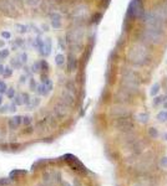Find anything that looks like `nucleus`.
Masks as SVG:
<instances>
[{"mask_svg":"<svg viewBox=\"0 0 167 186\" xmlns=\"http://www.w3.org/2000/svg\"><path fill=\"white\" fill-rule=\"evenodd\" d=\"M112 125L121 133L132 132L133 126H135L130 117H119V118H116V119L114 121V123H112Z\"/></svg>","mask_w":167,"mask_h":186,"instance_id":"nucleus-1","label":"nucleus"},{"mask_svg":"<svg viewBox=\"0 0 167 186\" xmlns=\"http://www.w3.org/2000/svg\"><path fill=\"white\" fill-rule=\"evenodd\" d=\"M145 9L141 0H132L127 7V16L132 19H138L141 16H144Z\"/></svg>","mask_w":167,"mask_h":186,"instance_id":"nucleus-2","label":"nucleus"},{"mask_svg":"<svg viewBox=\"0 0 167 186\" xmlns=\"http://www.w3.org/2000/svg\"><path fill=\"white\" fill-rule=\"evenodd\" d=\"M0 13L8 16V18H15V16H18L16 6L10 0H0Z\"/></svg>","mask_w":167,"mask_h":186,"instance_id":"nucleus-3","label":"nucleus"},{"mask_svg":"<svg viewBox=\"0 0 167 186\" xmlns=\"http://www.w3.org/2000/svg\"><path fill=\"white\" fill-rule=\"evenodd\" d=\"M69 108H70L69 106H66L65 103L61 102V100H59L57 103L54 104L51 112L54 113V115L56 117L57 121H62L69 115Z\"/></svg>","mask_w":167,"mask_h":186,"instance_id":"nucleus-4","label":"nucleus"},{"mask_svg":"<svg viewBox=\"0 0 167 186\" xmlns=\"http://www.w3.org/2000/svg\"><path fill=\"white\" fill-rule=\"evenodd\" d=\"M21 124H23V115H15L8 119V128L11 132L18 130Z\"/></svg>","mask_w":167,"mask_h":186,"instance_id":"nucleus-5","label":"nucleus"},{"mask_svg":"<svg viewBox=\"0 0 167 186\" xmlns=\"http://www.w3.org/2000/svg\"><path fill=\"white\" fill-rule=\"evenodd\" d=\"M59 100H61V102L65 103L66 106L71 107L74 104V102H75V93H72V92H70L68 89H62L61 97H60Z\"/></svg>","mask_w":167,"mask_h":186,"instance_id":"nucleus-6","label":"nucleus"},{"mask_svg":"<svg viewBox=\"0 0 167 186\" xmlns=\"http://www.w3.org/2000/svg\"><path fill=\"white\" fill-rule=\"evenodd\" d=\"M111 115L115 117V118H119V117H129L130 115V111L126 108V107H123V106H116L111 109Z\"/></svg>","mask_w":167,"mask_h":186,"instance_id":"nucleus-7","label":"nucleus"},{"mask_svg":"<svg viewBox=\"0 0 167 186\" xmlns=\"http://www.w3.org/2000/svg\"><path fill=\"white\" fill-rule=\"evenodd\" d=\"M135 186H155V181L152 180L151 176H148L147 174H144V175H140Z\"/></svg>","mask_w":167,"mask_h":186,"instance_id":"nucleus-8","label":"nucleus"},{"mask_svg":"<svg viewBox=\"0 0 167 186\" xmlns=\"http://www.w3.org/2000/svg\"><path fill=\"white\" fill-rule=\"evenodd\" d=\"M50 129V125L47 124V122L44 119H40V121H38L36 123H35V132L36 133H39V134H43V133H46V132H49Z\"/></svg>","mask_w":167,"mask_h":186,"instance_id":"nucleus-9","label":"nucleus"},{"mask_svg":"<svg viewBox=\"0 0 167 186\" xmlns=\"http://www.w3.org/2000/svg\"><path fill=\"white\" fill-rule=\"evenodd\" d=\"M130 93H129V89H121L117 94H116V102L119 103H126V102H130Z\"/></svg>","mask_w":167,"mask_h":186,"instance_id":"nucleus-10","label":"nucleus"},{"mask_svg":"<svg viewBox=\"0 0 167 186\" xmlns=\"http://www.w3.org/2000/svg\"><path fill=\"white\" fill-rule=\"evenodd\" d=\"M76 68H77V60H76V56H75L72 52H70L69 56H68V71H69V72H74Z\"/></svg>","mask_w":167,"mask_h":186,"instance_id":"nucleus-11","label":"nucleus"},{"mask_svg":"<svg viewBox=\"0 0 167 186\" xmlns=\"http://www.w3.org/2000/svg\"><path fill=\"white\" fill-rule=\"evenodd\" d=\"M51 25H53V28L55 30L61 28V16L57 13H53L51 14Z\"/></svg>","mask_w":167,"mask_h":186,"instance_id":"nucleus-12","label":"nucleus"},{"mask_svg":"<svg viewBox=\"0 0 167 186\" xmlns=\"http://www.w3.org/2000/svg\"><path fill=\"white\" fill-rule=\"evenodd\" d=\"M43 182L47 186H51V184L54 182V171H45L43 174Z\"/></svg>","mask_w":167,"mask_h":186,"instance_id":"nucleus-13","label":"nucleus"},{"mask_svg":"<svg viewBox=\"0 0 167 186\" xmlns=\"http://www.w3.org/2000/svg\"><path fill=\"white\" fill-rule=\"evenodd\" d=\"M25 5H28L30 7H38L41 5V3H43V0H23Z\"/></svg>","mask_w":167,"mask_h":186,"instance_id":"nucleus-14","label":"nucleus"},{"mask_svg":"<svg viewBox=\"0 0 167 186\" xmlns=\"http://www.w3.org/2000/svg\"><path fill=\"white\" fill-rule=\"evenodd\" d=\"M32 121H34V118H32V115H30V114L23 115V125H24V126L31 125V124H32Z\"/></svg>","mask_w":167,"mask_h":186,"instance_id":"nucleus-15","label":"nucleus"},{"mask_svg":"<svg viewBox=\"0 0 167 186\" xmlns=\"http://www.w3.org/2000/svg\"><path fill=\"white\" fill-rule=\"evenodd\" d=\"M34 132H35V125H32V124L24 126V129H23V134H25V135H31Z\"/></svg>","mask_w":167,"mask_h":186,"instance_id":"nucleus-16","label":"nucleus"},{"mask_svg":"<svg viewBox=\"0 0 167 186\" xmlns=\"http://www.w3.org/2000/svg\"><path fill=\"white\" fill-rule=\"evenodd\" d=\"M137 121H138L140 123H142V124L147 123V122H148V114H146V113H140V114H137Z\"/></svg>","mask_w":167,"mask_h":186,"instance_id":"nucleus-17","label":"nucleus"},{"mask_svg":"<svg viewBox=\"0 0 167 186\" xmlns=\"http://www.w3.org/2000/svg\"><path fill=\"white\" fill-rule=\"evenodd\" d=\"M160 92V84L158 83H155L153 86H152V88H151V91H150V94H151L152 97H156V94Z\"/></svg>","mask_w":167,"mask_h":186,"instance_id":"nucleus-18","label":"nucleus"},{"mask_svg":"<svg viewBox=\"0 0 167 186\" xmlns=\"http://www.w3.org/2000/svg\"><path fill=\"white\" fill-rule=\"evenodd\" d=\"M25 174H26V171H25V170H14V171L10 173V177L18 179V177H19L20 175H25Z\"/></svg>","mask_w":167,"mask_h":186,"instance_id":"nucleus-19","label":"nucleus"},{"mask_svg":"<svg viewBox=\"0 0 167 186\" xmlns=\"http://www.w3.org/2000/svg\"><path fill=\"white\" fill-rule=\"evenodd\" d=\"M55 63L59 66V67H62L64 63H65V57L62 55H57L56 56V60H55Z\"/></svg>","mask_w":167,"mask_h":186,"instance_id":"nucleus-20","label":"nucleus"},{"mask_svg":"<svg viewBox=\"0 0 167 186\" xmlns=\"http://www.w3.org/2000/svg\"><path fill=\"white\" fill-rule=\"evenodd\" d=\"M157 119L160 121V122H167V111H162V112H160L158 113V115H157Z\"/></svg>","mask_w":167,"mask_h":186,"instance_id":"nucleus-21","label":"nucleus"},{"mask_svg":"<svg viewBox=\"0 0 167 186\" xmlns=\"http://www.w3.org/2000/svg\"><path fill=\"white\" fill-rule=\"evenodd\" d=\"M40 103H41V99H40V98H32V99H31V103H30V106H29V108H38V107L40 106Z\"/></svg>","mask_w":167,"mask_h":186,"instance_id":"nucleus-22","label":"nucleus"},{"mask_svg":"<svg viewBox=\"0 0 167 186\" xmlns=\"http://www.w3.org/2000/svg\"><path fill=\"white\" fill-rule=\"evenodd\" d=\"M10 185H11L10 177H3V179H0V186H10Z\"/></svg>","mask_w":167,"mask_h":186,"instance_id":"nucleus-23","label":"nucleus"},{"mask_svg":"<svg viewBox=\"0 0 167 186\" xmlns=\"http://www.w3.org/2000/svg\"><path fill=\"white\" fill-rule=\"evenodd\" d=\"M148 135H150L151 138L156 139V138H157L160 134H158V130H157L156 128H150V129H148Z\"/></svg>","mask_w":167,"mask_h":186,"instance_id":"nucleus-24","label":"nucleus"},{"mask_svg":"<svg viewBox=\"0 0 167 186\" xmlns=\"http://www.w3.org/2000/svg\"><path fill=\"white\" fill-rule=\"evenodd\" d=\"M5 139H6V132L3 126L0 125V143H3Z\"/></svg>","mask_w":167,"mask_h":186,"instance_id":"nucleus-25","label":"nucleus"},{"mask_svg":"<svg viewBox=\"0 0 167 186\" xmlns=\"http://www.w3.org/2000/svg\"><path fill=\"white\" fill-rule=\"evenodd\" d=\"M54 181L55 182H60L61 181V174L59 171H55V170H54Z\"/></svg>","mask_w":167,"mask_h":186,"instance_id":"nucleus-26","label":"nucleus"},{"mask_svg":"<svg viewBox=\"0 0 167 186\" xmlns=\"http://www.w3.org/2000/svg\"><path fill=\"white\" fill-rule=\"evenodd\" d=\"M15 28H16V29H19V30H18L19 33L26 32V26H24V25H19V24H18V25H15Z\"/></svg>","mask_w":167,"mask_h":186,"instance_id":"nucleus-27","label":"nucleus"},{"mask_svg":"<svg viewBox=\"0 0 167 186\" xmlns=\"http://www.w3.org/2000/svg\"><path fill=\"white\" fill-rule=\"evenodd\" d=\"M10 1H11L15 6H18V7H23V6H24V1H23V0H10Z\"/></svg>","mask_w":167,"mask_h":186,"instance_id":"nucleus-28","label":"nucleus"},{"mask_svg":"<svg viewBox=\"0 0 167 186\" xmlns=\"http://www.w3.org/2000/svg\"><path fill=\"white\" fill-rule=\"evenodd\" d=\"M11 70L10 68H6V70H4V73H3V77L4 78H9L10 77V76H11Z\"/></svg>","mask_w":167,"mask_h":186,"instance_id":"nucleus-29","label":"nucleus"},{"mask_svg":"<svg viewBox=\"0 0 167 186\" xmlns=\"http://www.w3.org/2000/svg\"><path fill=\"white\" fill-rule=\"evenodd\" d=\"M160 165H161V167H167V156L161 158V160H160Z\"/></svg>","mask_w":167,"mask_h":186,"instance_id":"nucleus-30","label":"nucleus"},{"mask_svg":"<svg viewBox=\"0 0 167 186\" xmlns=\"http://www.w3.org/2000/svg\"><path fill=\"white\" fill-rule=\"evenodd\" d=\"M162 100H163L162 97H155V99H153V104H155V106L161 104V103H162Z\"/></svg>","mask_w":167,"mask_h":186,"instance_id":"nucleus-31","label":"nucleus"},{"mask_svg":"<svg viewBox=\"0 0 167 186\" xmlns=\"http://www.w3.org/2000/svg\"><path fill=\"white\" fill-rule=\"evenodd\" d=\"M6 92V86H5V83L0 81V93H4Z\"/></svg>","mask_w":167,"mask_h":186,"instance_id":"nucleus-32","label":"nucleus"},{"mask_svg":"<svg viewBox=\"0 0 167 186\" xmlns=\"http://www.w3.org/2000/svg\"><path fill=\"white\" fill-rule=\"evenodd\" d=\"M8 108H9V106H4V107L0 108V114H2V113H8V112H10Z\"/></svg>","mask_w":167,"mask_h":186,"instance_id":"nucleus-33","label":"nucleus"},{"mask_svg":"<svg viewBox=\"0 0 167 186\" xmlns=\"http://www.w3.org/2000/svg\"><path fill=\"white\" fill-rule=\"evenodd\" d=\"M59 47L61 50H65V41H64V39H59Z\"/></svg>","mask_w":167,"mask_h":186,"instance_id":"nucleus-34","label":"nucleus"},{"mask_svg":"<svg viewBox=\"0 0 167 186\" xmlns=\"http://www.w3.org/2000/svg\"><path fill=\"white\" fill-rule=\"evenodd\" d=\"M14 93H15L14 89H13V88H9V91L6 92V94H8V97H10V98H11V97L14 96Z\"/></svg>","mask_w":167,"mask_h":186,"instance_id":"nucleus-35","label":"nucleus"},{"mask_svg":"<svg viewBox=\"0 0 167 186\" xmlns=\"http://www.w3.org/2000/svg\"><path fill=\"white\" fill-rule=\"evenodd\" d=\"M9 56V51H0V57H8Z\"/></svg>","mask_w":167,"mask_h":186,"instance_id":"nucleus-36","label":"nucleus"},{"mask_svg":"<svg viewBox=\"0 0 167 186\" xmlns=\"http://www.w3.org/2000/svg\"><path fill=\"white\" fill-rule=\"evenodd\" d=\"M13 65H14V67H16V68H18V67H20V63H19V61H18V58H14V60H13Z\"/></svg>","mask_w":167,"mask_h":186,"instance_id":"nucleus-37","label":"nucleus"},{"mask_svg":"<svg viewBox=\"0 0 167 186\" xmlns=\"http://www.w3.org/2000/svg\"><path fill=\"white\" fill-rule=\"evenodd\" d=\"M9 138H10V140H11V141H13V140H14V141H16V139H18V135L11 133V134L9 135Z\"/></svg>","mask_w":167,"mask_h":186,"instance_id":"nucleus-38","label":"nucleus"},{"mask_svg":"<svg viewBox=\"0 0 167 186\" xmlns=\"http://www.w3.org/2000/svg\"><path fill=\"white\" fill-rule=\"evenodd\" d=\"M3 36H4L5 39H9V37H10V33H9V32H3Z\"/></svg>","mask_w":167,"mask_h":186,"instance_id":"nucleus-39","label":"nucleus"},{"mask_svg":"<svg viewBox=\"0 0 167 186\" xmlns=\"http://www.w3.org/2000/svg\"><path fill=\"white\" fill-rule=\"evenodd\" d=\"M61 185H62V186H71V185H70L69 182H66V181H64V182H62Z\"/></svg>","mask_w":167,"mask_h":186,"instance_id":"nucleus-40","label":"nucleus"},{"mask_svg":"<svg viewBox=\"0 0 167 186\" xmlns=\"http://www.w3.org/2000/svg\"><path fill=\"white\" fill-rule=\"evenodd\" d=\"M2 47H4V41L0 40V48H2Z\"/></svg>","mask_w":167,"mask_h":186,"instance_id":"nucleus-41","label":"nucleus"},{"mask_svg":"<svg viewBox=\"0 0 167 186\" xmlns=\"http://www.w3.org/2000/svg\"><path fill=\"white\" fill-rule=\"evenodd\" d=\"M162 137L165 138V140H167V133H163V134H162Z\"/></svg>","mask_w":167,"mask_h":186,"instance_id":"nucleus-42","label":"nucleus"},{"mask_svg":"<svg viewBox=\"0 0 167 186\" xmlns=\"http://www.w3.org/2000/svg\"><path fill=\"white\" fill-rule=\"evenodd\" d=\"M36 186H47V185H46V184H44V182H43V184H38V185H36Z\"/></svg>","mask_w":167,"mask_h":186,"instance_id":"nucleus-43","label":"nucleus"},{"mask_svg":"<svg viewBox=\"0 0 167 186\" xmlns=\"http://www.w3.org/2000/svg\"><path fill=\"white\" fill-rule=\"evenodd\" d=\"M2 102H3V98H2V96H0V104H2Z\"/></svg>","mask_w":167,"mask_h":186,"instance_id":"nucleus-44","label":"nucleus"}]
</instances>
